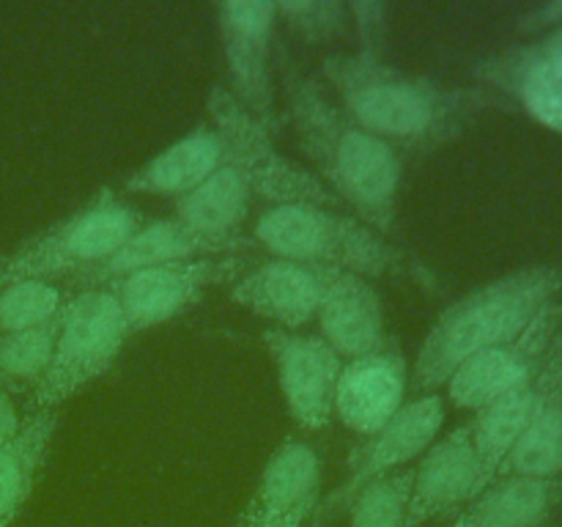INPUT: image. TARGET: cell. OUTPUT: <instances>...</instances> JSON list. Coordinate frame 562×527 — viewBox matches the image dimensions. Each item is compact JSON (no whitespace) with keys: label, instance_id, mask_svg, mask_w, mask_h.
I'll return each instance as SVG.
<instances>
[{"label":"cell","instance_id":"20","mask_svg":"<svg viewBox=\"0 0 562 527\" xmlns=\"http://www.w3.org/2000/svg\"><path fill=\"white\" fill-rule=\"evenodd\" d=\"M538 410L499 464V475L562 478V322L549 349Z\"/></svg>","mask_w":562,"mask_h":527},{"label":"cell","instance_id":"8","mask_svg":"<svg viewBox=\"0 0 562 527\" xmlns=\"http://www.w3.org/2000/svg\"><path fill=\"white\" fill-rule=\"evenodd\" d=\"M250 264L252 261L245 253L241 256L159 264V267L124 274V278L113 280L102 289L113 291L121 313H124L126 333L135 335L190 311L212 285L231 283V280L236 283L250 269Z\"/></svg>","mask_w":562,"mask_h":527},{"label":"cell","instance_id":"2","mask_svg":"<svg viewBox=\"0 0 562 527\" xmlns=\"http://www.w3.org/2000/svg\"><path fill=\"white\" fill-rule=\"evenodd\" d=\"M322 75L346 115L404 152H434L461 135L481 110L505 108L486 88H448L360 53H329Z\"/></svg>","mask_w":562,"mask_h":527},{"label":"cell","instance_id":"18","mask_svg":"<svg viewBox=\"0 0 562 527\" xmlns=\"http://www.w3.org/2000/svg\"><path fill=\"white\" fill-rule=\"evenodd\" d=\"M409 368L398 346L346 360L335 388L333 415L360 437H371L387 426L406 404Z\"/></svg>","mask_w":562,"mask_h":527},{"label":"cell","instance_id":"26","mask_svg":"<svg viewBox=\"0 0 562 527\" xmlns=\"http://www.w3.org/2000/svg\"><path fill=\"white\" fill-rule=\"evenodd\" d=\"M415 470L404 467L376 478L351 497L349 527H406Z\"/></svg>","mask_w":562,"mask_h":527},{"label":"cell","instance_id":"21","mask_svg":"<svg viewBox=\"0 0 562 527\" xmlns=\"http://www.w3.org/2000/svg\"><path fill=\"white\" fill-rule=\"evenodd\" d=\"M228 159L217 126H198L179 143L159 152L151 162L124 179V192L132 195H187Z\"/></svg>","mask_w":562,"mask_h":527},{"label":"cell","instance_id":"13","mask_svg":"<svg viewBox=\"0 0 562 527\" xmlns=\"http://www.w3.org/2000/svg\"><path fill=\"white\" fill-rule=\"evenodd\" d=\"M412 470L415 481L406 527H423L437 516L467 508L497 478L477 456L470 423L431 442Z\"/></svg>","mask_w":562,"mask_h":527},{"label":"cell","instance_id":"5","mask_svg":"<svg viewBox=\"0 0 562 527\" xmlns=\"http://www.w3.org/2000/svg\"><path fill=\"white\" fill-rule=\"evenodd\" d=\"M143 225L146 220L132 203L115 195L113 190H102L75 214L38 231L9 258H3L0 285L11 280L49 283L55 278H75L108 261Z\"/></svg>","mask_w":562,"mask_h":527},{"label":"cell","instance_id":"4","mask_svg":"<svg viewBox=\"0 0 562 527\" xmlns=\"http://www.w3.org/2000/svg\"><path fill=\"white\" fill-rule=\"evenodd\" d=\"M256 245L274 258L318 264L360 278L415 274L409 258L357 217L324 206H269L256 220Z\"/></svg>","mask_w":562,"mask_h":527},{"label":"cell","instance_id":"14","mask_svg":"<svg viewBox=\"0 0 562 527\" xmlns=\"http://www.w3.org/2000/svg\"><path fill=\"white\" fill-rule=\"evenodd\" d=\"M322 503V461L302 439H285L263 467L234 527H302Z\"/></svg>","mask_w":562,"mask_h":527},{"label":"cell","instance_id":"29","mask_svg":"<svg viewBox=\"0 0 562 527\" xmlns=\"http://www.w3.org/2000/svg\"><path fill=\"white\" fill-rule=\"evenodd\" d=\"M349 14L357 25L360 38V55L368 58H382L384 42H387V9L382 3H351Z\"/></svg>","mask_w":562,"mask_h":527},{"label":"cell","instance_id":"23","mask_svg":"<svg viewBox=\"0 0 562 527\" xmlns=\"http://www.w3.org/2000/svg\"><path fill=\"white\" fill-rule=\"evenodd\" d=\"M58 431V410L31 412L20 431L0 445V527L14 525L31 500Z\"/></svg>","mask_w":562,"mask_h":527},{"label":"cell","instance_id":"27","mask_svg":"<svg viewBox=\"0 0 562 527\" xmlns=\"http://www.w3.org/2000/svg\"><path fill=\"white\" fill-rule=\"evenodd\" d=\"M64 305L66 294L47 280H11L0 285V335L38 327Z\"/></svg>","mask_w":562,"mask_h":527},{"label":"cell","instance_id":"19","mask_svg":"<svg viewBox=\"0 0 562 527\" xmlns=\"http://www.w3.org/2000/svg\"><path fill=\"white\" fill-rule=\"evenodd\" d=\"M322 338L346 360L384 351L393 346L384 324V307L371 280L338 272L318 307Z\"/></svg>","mask_w":562,"mask_h":527},{"label":"cell","instance_id":"22","mask_svg":"<svg viewBox=\"0 0 562 527\" xmlns=\"http://www.w3.org/2000/svg\"><path fill=\"white\" fill-rule=\"evenodd\" d=\"M562 500V478L499 475L456 516L453 527H538Z\"/></svg>","mask_w":562,"mask_h":527},{"label":"cell","instance_id":"10","mask_svg":"<svg viewBox=\"0 0 562 527\" xmlns=\"http://www.w3.org/2000/svg\"><path fill=\"white\" fill-rule=\"evenodd\" d=\"M445 421V406L437 393H426L415 401H406L398 415L379 428L371 437H362V442L351 450L349 472L344 483L329 494L324 503H318L316 525L333 519L338 511L349 508L351 497L376 478L390 475L395 470L409 467L412 459L426 453L437 439Z\"/></svg>","mask_w":562,"mask_h":527},{"label":"cell","instance_id":"16","mask_svg":"<svg viewBox=\"0 0 562 527\" xmlns=\"http://www.w3.org/2000/svg\"><path fill=\"white\" fill-rule=\"evenodd\" d=\"M475 77L514 97L538 124L562 135V27L475 64Z\"/></svg>","mask_w":562,"mask_h":527},{"label":"cell","instance_id":"3","mask_svg":"<svg viewBox=\"0 0 562 527\" xmlns=\"http://www.w3.org/2000/svg\"><path fill=\"white\" fill-rule=\"evenodd\" d=\"M560 291L562 269L536 264L488 280L456 300L428 329L412 371V388H445L470 357L516 338Z\"/></svg>","mask_w":562,"mask_h":527},{"label":"cell","instance_id":"31","mask_svg":"<svg viewBox=\"0 0 562 527\" xmlns=\"http://www.w3.org/2000/svg\"><path fill=\"white\" fill-rule=\"evenodd\" d=\"M22 423H25V417H20V410L11 401V390L0 382V445L9 442L20 431Z\"/></svg>","mask_w":562,"mask_h":527},{"label":"cell","instance_id":"1","mask_svg":"<svg viewBox=\"0 0 562 527\" xmlns=\"http://www.w3.org/2000/svg\"><path fill=\"white\" fill-rule=\"evenodd\" d=\"M274 64L296 146L316 165L329 192L355 209L357 220L371 225L376 234H390L398 212V152L346 115L340 104L322 91L316 77L302 71L289 49H274Z\"/></svg>","mask_w":562,"mask_h":527},{"label":"cell","instance_id":"30","mask_svg":"<svg viewBox=\"0 0 562 527\" xmlns=\"http://www.w3.org/2000/svg\"><path fill=\"white\" fill-rule=\"evenodd\" d=\"M543 27H562V0L538 5L519 16V31H543Z\"/></svg>","mask_w":562,"mask_h":527},{"label":"cell","instance_id":"6","mask_svg":"<svg viewBox=\"0 0 562 527\" xmlns=\"http://www.w3.org/2000/svg\"><path fill=\"white\" fill-rule=\"evenodd\" d=\"M126 338L124 313L110 289H88L66 300L53 360L42 382L27 393V410H58L113 366Z\"/></svg>","mask_w":562,"mask_h":527},{"label":"cell","instance_id":"25","mask_svg":"<svg viewBox=\"0 0 562 527\" xmlns=\"http://www.w3.org/2000/svg\"><path fill=\"white\" fill-rule=\"evenodd\" d=\"M60 322H64V307L58 316L38 327L0 335V382L5 388L31 393L42 382L53 360L55 344H58Z\"/></svg>","mask_w":562,"mask_h":527},{"label":"cell","instance_id":"17","mask_svg":"<svg viewBox=\"0 0 562 527\" xmlns=\"http://www.w3.org/2000/svg\"><path fill=\"white\" fill-rule=\"evenodd\" d=\"M335 274L338 269L318 264L272 258L247 269L234 283L231 296L256 316L274 322V327L300 329L318 316Z\"/></svg>","mask_w":562,"mask_h":527},{"label":"cell","instance_id":"7","mask_svg":"<svg viewBox=\"0 0 562 527\" xmlns=\"http://www.w3.org/2000/svg\"><path fill=\"white\" fill-rule=\"evenodd\" d=\"M209 113L228 148V162L245 176L252 195L263 198L272 206H344L318 176L280 154L274 137L236 102L223 82L209 91Z\"/></svg>","mask_w":562,"mask_h":527},{"label":"cell","instance_id":"15","mask_svg":"<svg viewBox=\"0 0 562 527\" xmlns=\"http://www.w3.org/2000/svg\"><path fill=\"white\" fill-rule=\"evenodd\" d=\"M256 247V242L247 239L245 234L236 236H206L192 231L190 225L181 223L179 217L157 220L146 223L119 253L102 261L99 267L86 269V272L69 278L75 289H102L124 274L137 272V269L159 267V264L176 261H195V258H223L241 256L245 250Z\"/></svg>","mask_w":562,"mask_h":527},{"label":"cell","instance_id":"32","mask_svg":"<svg viewBox=\"0 0 562 527\" xmlns=\"http://www.w3.org/2000/svg\"><path fill=\"white\" fill-rule=\"evenodd\" d=\"M0 274H3V258H0Z\"/></svg>","mask_w":562,"mask_h":527},{"label":"cell","instance_id":"28","mask_svg":"<svg viewBox=\"0 0 562 527\" xmlns=\"http://www.w3.org/2000/svg\"><path fill=\"white\" fill-rule=\"evenodd\" d=\"M274 9L307 44H324L346 36L349 5L340 0H283L274 3Z\"/></svg>","mask_w":562,"mask_h":527},{"label":"cell","instance_id":"11","mask_svg":"<svg viewBox=\"0 0 562 527\" xmlns=\"http://www.w3.org/2000/svg\"><path fill=\"white\" fill-rule=\"evenodd\" d=\"M560 322L562 302L554 300L516 338L470 357L445 384L450 404L459 406V410L477 412L497 401L499 395L519 388L530 377H536L538 368L547 360L549 349H552Z\"/></svg>","mask_w":562,"mask_h":527},{"label":"cell","instance_id":"24","mask_svg":"<svg viewBox=\"0 0 562 527\" xmlns=\"http://www.w3.org/2000/svg\"><path fill=\"white\" fill-rule=\"evenodd\" d=\"M252 190L225 159L209 179L176 201V217L206 236H236L250 212Z\"/></svg>","mask_w":562,"mask_h":527},{"label":"cell","instance_id":"12","mask_svg":"<svg viewBox=\"0 0 562 527\" xmlns=\"http://www.w3.org/2000/svg\"><path fill=\"white\" fill-rule=\"evenodd\" d=\"M269 357L278 368L289 415L302 431H322L333 421L335 388H338L344 357L322 335L269 327L261 335Z\"/></svg>","mask_w":562,"mask_h":527},{"label":"cell","instance_id":"9","mask_svg":"<svg viewBox=\"0 0 562 527\" xmlns=\"http://www.w3.org/2000/svg\"><path fill=\"white\" fill-rule=\"evenodd\" d=\"M274 16L278 9L269 0H228L217 9L228 91L269 135L278 137L283 121L272 80Z\"/></svg>","mask_w":562,"mask_h":527}]
</instances>
